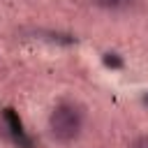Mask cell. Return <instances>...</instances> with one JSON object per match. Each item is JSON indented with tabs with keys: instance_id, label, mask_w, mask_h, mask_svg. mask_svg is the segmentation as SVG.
<instances>
[{
	"instance_id": "6da1fadb",
	"label": "cell",
	"mask_w": 148,
	"mask_h": 148,
	"mask_svg": "<svg viewBox=\"0 0 148 148\" xmlns=\"http://www.w3.org/2000/svg\"><path fill=\"white\" fill-rule=\"evenodd\" d=\"M81 111L65 102V104H58L53 111H51V118H49V127H51V134L58 139V141H72L79 136L81 132Z\"/></svg>"
},
{
	"instance_id": "7a4b0ae2",
	"label": "cell",
	"mask_w": 148,
	"mask_h": 148,
	"mask_svg": "<svg viewBox=\"0 0 148 148\" xmlns=\"http://www.w3.org/2000/svg\"><path fill=\"white\" fill-rule=\"evenodd\" d=\"M7 120H9V125H12V132L18 136V139H23V130H21V120H16V116L12 113V109L7 111ZM25 141V139H23Z\"/></svg>"
},
{
	"instance_id": "3957f363",
	"label": "cell",
	"mask_w": 148,
	"mask_h": 148,
	"mask_svg": "<svg viewBox=\"0 0 148 148\" xmlns=\"http://www.w3.org/2000/svg\"><path fill=\"white\" fill-rule=\"evenodd\" d=\"M97 7H104V9H118L123 5H127V0H92Z\"/></svg>"
},
{
	"instance_id": "277c9868",
	"label": "cell",
	"mask_w": 148,
	"mask_h": 148,
	"mask_svg": "<svg viewBox=\"0 0 148 148\" xmlns=\"http://www.w3.org/2000/svg\"><path fill=\"white\" fill-rule=\"evenodd\" d=\"M132 148H148V136H141L132 143Z\"/></svg>"
},
{
	"instance_id": "5b68a950",
	"label": "cell",
	"mask_w": 148,
	"mask_h": 148,
	"mask_svg": "<svg viewBox=\"0 0 148 148\" xmlns=\"http://www.w3.org/2000/svg\"><path fill=\"white\" fill-rule=\"evenodd\" d=\"M104 62H106V65H113V67H120V60H118V58H111V56H106Z\"/></svg>"
}]
</instances>
